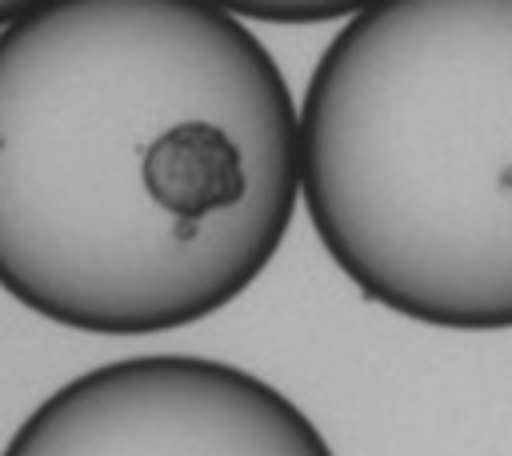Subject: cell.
Returning <instances> with one entry per match:
<instances>
[{
	"instance_id": "1",
	"label": "cell",
	"mask_w": 512,
	"mask_h": 456,
	"mask_svg": "<svg viewBox=\"0 0 512 456\" xmlns=\"http://www.w3.org/2000/svg\"><path fill=\"white\" fill-rule=\"evenodd\" d=\"M300 108L216 0H44L0 28V288L100 336L248 292L300 204Z\"/></svg>"
},
{
	"instance_id": "2",
	"label": "cell",
	"mask_w": 512,
	"mask_h": 456,
	"mask_svg": "<svg viewBox=\"0 0 512 456\" xmlns=\"http://www.w3.org/2000/svg\"><path fill=\"white\" fill-rule=\"evenodd\" d=\"M300 196L380 308L512 328V0H372L300 104Z\"/></svg>"
},
{
	"instance_id": "3",
	"label": "cell",
	"mask_w": 512,
	"mask_h": 456,
	"mask_svg": "<svg viewBox=\"0 0 512 456\" xmlns=\"http://www.w3.org/2000/svg\"><path fill=\"white\" fill-rule=\"evenodd\" d=\"M12 452H324L320 428L260 376L184 352L100 364L56 388Z\"/></svg>"
},
{
	"instance_id": "4",
	"label": "cell",
	"mask_w": 512,
	"mask_h": 456,
	"mask_svg": "<svg viewBox=\"0 0 512 456\" xmlns=\"http://www.w3.org/2000/svg\"><path fill=\"white\" fill-rule=\"evenodd\" d=\"M216 4H224L244 20H264V24H324V20H348L372 0H216Z\"/></svg>"
},
{
	"instance_id": "5",
	"label": "cell",
	"mask_w": 512,
	"mask_h": 456,
	"mask_svg": "<svg viewBox=\"0 0 512 456\" xmlns=\"http://www.w3.org/2000/svg\"><path fill=\"white\" fill-rule=\"evenodd\" d=\"M36 4H44V0H0V28L12 24V20H20V16L32 12Z\"/></svg>"
}]
</instances>
